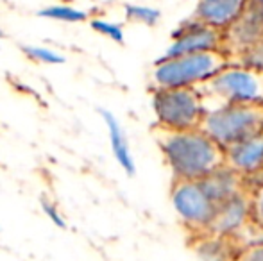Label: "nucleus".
I'll use <instances>...</instances> for the list:
<instances>
[{
	"label": "nucleus",
	"mask_w": 263,
	"mask_h": 261,
	"mask_svg": "<svg viewBox=\"0 0 263 261\" xmlns=\"http://www.w3.org/2000/svg\"><path fill=\"white\" fill-rule=\"evenodd\" d=\"M159 150L174 181H201L224 165V149L202 127L190 131H161Z\"/></svg>",
	"instance_id": "1"
},
{
	"label": "nucleus",
	"mask_w": 263,
	"mask_h": 261,
	"mask_svg": "<svg viewBox=\"0 0 263 261\" xmlns=\"http://www.w3.org/2000/svg\"><path fill=\"white\" fill-rule=\"evenodd\" d=\"M229 63L224 50L161 56L153 68V88H201Z\"/></svg>",
	"instance_id": "2"
},
{
	"label": "nucleus",
	"mask_w": 263,
	"mask_h": 261,
	"mask_svg": "<svg viewBox=\"0 0 263 261\" xmlns=\"http://www.w3.org/2000/svg\"><path fill=\"white\" fill-rule=\"evenodd\" d=\"M199 90L208 108L220 104L263 106V72L229 61Z\"/></svg>",
	"instance_id": "3"
},
{
	"label": "nucleus",
	"mask_w": 263,
	"mask_h": 261,
	"mask_svg": "<svg viewBox=\"0 0 263 261\" xmlns=\"http://www.w3.org/2000/svg\"><path fill=\"white\" fill-rule=\"evenodd\" d=\"M153 111L161 131L202 127L208 104L199 88H153Z\"/></svg>",
	"instance_id": "4"
},
{
	"label": "nucleus",
	"mask_w": 263,
	"mask_h": 261,
	"mask_svg": "<svg viewBox=\"0 0 263 261\" xmlns=\"http://www.w3.org/2000/svg\"><path fill=\"white\" fill-rule=\"evenodd\" d=\"M204 129L222 149L253 134L263 132V106L220 104L208 108L202 122Z\"/></svg>",
	"instance_id": "5"
},
{
	"label": "nucleus",
	"mask_w": 263,
	"mask_h": 261,
	"mask_svg": "<svg viewBox=\"0 0 263 261\" xmlns=\"http://www.w3.org/2000/svg\"><path fill=\"white\" fill-rule=\"evenodd\" d=\"M172 206L183 226L192 233H210L218 204L199 181H174Z\"/></svg>",
	"instance_id": "6"
},
{
	"label": "nucleus",
	"mask_w": 263,
	"mask_h": 261,
	"mask_svg": "<svg viewBox=\"0 0 263 261\" xmlns=\"http://www.w3.org/2000/svg\"><path fill=\"white\" fill-rule=\"evenodd\" d=\"M224 47V31L195 18H186L181 22L170 34V45L163 56H183V54L208 52V50H222Z\"/></svg>",
	"instance_id": "7"
},
{
	"label": "nucleus",
	"mask_w": 263,
	"mask_h": 261,
	"mask_svg": "<svg viewBox=\"0 0 263 261\" xmlns=\"http://www.w3.org/2000/svg\"><path fill=\"white\" fill-rule=\"evenodd\" d=\"M261 38H263V14L246 7L224 29V47H222V50H224L226 56L231 61L236 56H240L246 49H249L251 45L260 42Z\"/></svg>",
	"instance_id": "8"
},
{
	"label": "nucleus",
	"mask_w": 263,
	"mask_h": 261,
	"mask_svg": "<svg viewBox=\"0 0 263 261\" xmlns=\"http://www.w3.org/2000/svg\"><path fill=\"white\" fill-rule=\"evenodd\" d=\"M251 224V195L240 193V195L229 198V200L218 204L217 215L210 227V233L215 238H231L246 229Z\"/></svg>",
	"instance_id": "9"
},
{
	"label": "nucleus",
	"mask_w": 263,
	"mask_h": 261,
	"mask_svg": "<svg viewBox=\"0 0 263 261\" xmlns=\"http://www.w3.org/2000/svg\"><path fill=\"white\" fill-rule=\"evenodd\" d=\"M224 163L238 172L242 177H251L263 172V132L236 142L224 149Z\"/></svg>",
	"instance_id": "10"
},
{
	"label": "nucleus",
	"mask_w": 263,
	"mask_h": 261,
	"mask_svg": "<svg viewBox=\"0 0 263 261\" xmlns=\"http://www.w3.org/2000/svg\"><path fill=\"white\" fill-rule=\"evenodd\" d=\"M202 185V188L208 192V195L213 198L217 204L229 200V198L240 195V193H246V183L243 177L235 172L228 165H220L215 170H211L206 177H202L199 181Z\"/></svg>",
	"instance_id": "11"
},
{
	"label": "nucleus",
	"mask_w": 263,
	"mask_h": 261,
	"mask_svg": "<svg viewBox=\"0 0 263 261\" xmlns=\"http://www.w3.org/2000/svg\"><path fill=\"white\" fill-rule=\"evenodd\" d=\"M247 0H197L192 18L224 31L243 9Z\"/></svg>",
	"instance_id": "12"
},
{
	"label": "nucleus",
	"mask_w": 263,
	"mask_h": 261,
	"mask_svg": "<svg viewBox=\"0 0 263 261\" xmlns=\"http://www.w3.org/2000/svg\"><path fill=\"white\" fill-rule=\"evenodd\" d=\"M101 116L107 127V136H109L111 150H113L115 159L120 165L122 170L133 177L136 174V163H135V157H133L131 147H129L124 127L120 126L117 116L111 111H107V109H101Z\"/></svg>",
	"instance_id": "13"
},
{
	"label": "nucleus",
	"mask_w": 263,
	"mask_h": 261,
	"mask_svg": "<svg viewBox=\"0 0 263 261\" xmlns=\"http://www.w3.org/2000/svg\"><path fill=\"white\" fill-rule=\"evenodd\" d=\"M38 16L47 20L65 22V24H81L88 18V13L79 7L68 6V4H52L38 11Z\"/></svg>",
	"instance_id": "14"
},
{
	"label": "nucleus",
	"mask_w": 263,
	"mask_h": 261,
	"mask_svg": "<svg viewBox=\"0 0 263 261\" xmlns=\"http://www.w3.org/2000/svg\"><path fill=\"white\" fill-rule=\"evenodd\" d=\"M125 18L133 24H142L147 27H154L161 20V11L145 4H125Z\"/></svg>",
	"instance_id": "15"
},
{
	"label": "nucleus",
	"mask_w": 263,
	"mask_h": 261,
	"mask_svg": "<svg viewBox=\"0 0 263 261\" xmlns=\"http://www.w3.org/2000/svg\"><path fill=\"white\" fill-rule=\"evenodd\" d=\"M22 52L29 57V59L36 61V63H45V65H61L65 63V56L59 52L49 49V47L42 45H22Z\"/></svg>",
	"instance_id": "16"
},
{
	"label": "nucleus",
	"mask_w": 263,
	"mask_h": 261,
	"mask_svg": "<svg viewBox=\"0 0 263 261\" xmlns=\"http://www.w3.org/2000/svg\"><path fill=\"white\" fill-rule=\"evenodd\" d=\"M90 25L95 32H99V34L111 39V42L124 43V38H125L124 27H122L120 24H117V22H109V20H104V18H93V20L90 22Z\"/></svg>",
	"instance_id": "17"
},
{
	"label": "nucleus",
	"mask_w": 263,
	"mask_h": 261,
	"mask_svg": "<svg viewBox=\"0 0 263 261\" xmlns=\"http://www.w3.org/2000/svg\"><path fill=\"white\" fill-rule=\"evenodd\" d=\"M231 61H236V63H242L249 66V68L263 72V38L260 42L254 43V45H251L249 49H246L240 56H236Z\"/></svg>",
	"instance_id": "18"
},
{
	"label": "nucleus",
	"mask_w": 263,
	"mask_h": 261,
	"mask_svg": "<svg viewBox=\"0 0 263 261\" xmlns=\"http://www.w3.org/2000/svg\"><path fill=\"white\" fill-rule=\"evenodd\" d=\"M251 195V224L263 233V185L258 186Z\"/></svg>",
	"instance_id": "19"
},
{
	"label": "nucleus",
	"mask_w": 263,
	"mask_h": 261,
	"mask_svg": "<svg viewBox=\"0 0 263 261\" xmlns=\"http://www.w3.org/2000/svg\"><path fill=\"white\" fill-rule=\"evenodd\" d=\"M42 204H43V211H45V215L49 216L50 220H52L55 226H58V227H65V220H63V216L59 215L58 208H55L54 204H50V202H47L45 198L42 200Z\"/></svg>",
	"instance_id": "20"
},
{
	"label": "nucleus",
	"mask_w": 263,
	"mask_h": 261,
	"mask_svg": "<svg viewBox=\"0 0 263 261\" xmlns=\"http://www.w3.org/2000/svg\"><path fill=\"white\" fill-rule=\"evenodd\" d=\"M238 261H263V244L253 245L247 251H243Z\"/></svg>",
	"instance_id": "21"
},
{
	"label": "nucleus",
	"mask_w": 263,
	"mask_h": 261,
	"mask_svg": "<svg viewBox=\"0 0 263 261\" xmlns=\"http://www.w3.org/2000/svg\"><path fill=\"white\" fill-rule=\"evenodd\" d=\"M246 7H249V9L256 11V13L263 14V0H247Z\"/></svg>",
	"instance_id": "22"
},
{
	"label": "nucleus",
	"mask_w": 263,
	"mask_h": 261,
	"mask_svg": "<svg viewBox=\"0 0 263 261\" xmlns=\"http://www.w3.org/2000/svg\"><path fill=\"white\" fill-rule=\"evenodd\" d=\"M0 39H2V31H0Z\"/></svg>",
	"instance_id": "23"
}]
</instances>
